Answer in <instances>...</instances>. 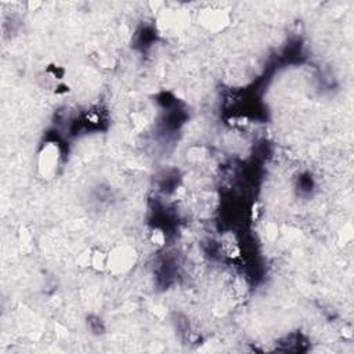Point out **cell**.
Masks as SVG:
<instances>
[{
    "instance_id": "obj_1",
    "label": "cell",
    "mask_w": 354,
    "mask_h": 354,
    "mask_svg": "<svg viewBox=\"0 0 354 354\" xmlns=\"http://www.w3.org/2000/svg\"><path fill=\"white\" fill-rule=\"evenodd\" d=\"M137 260V254L134 248H131L127 243H120L115 246L106 256V268L115 274H126L129 272Z\"/></svg>"
},
{
    "instance_id": "obj_2",
    "label": "cell",
    "mask_w": 354,
    "mask_h": 354,
    "mask_svg": "<svg viewBox=\"0 0 354 354\" xmlns=\"http://www.w3.org/2000/svg\"><path fill=\"white\" fill-rule=\"evenodd\" d=\"M59 162V152L57 145L53 142H47L46 147H43L40 155H39V171L43 177H53L55 174L57 166Z\"/></svg>"
}]
</instances>
